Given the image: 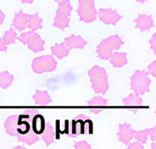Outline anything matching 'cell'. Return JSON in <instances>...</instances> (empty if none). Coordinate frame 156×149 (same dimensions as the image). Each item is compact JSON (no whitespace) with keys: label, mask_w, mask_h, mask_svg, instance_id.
Listing matches in <instances>:
<instances>
[{"label":"cell","mask_w":156,"mask_h":149,"mask_svg":"<svg viewBox=\"0 0 156 149\" xmlns=\"http://www.w3.org/2000/svg\"><path fill=\"white\" fill-rule=\"evenodd\" d=\"M88 76L92 82V88L95 94L105 95L109 89L108 73L104 67L94 65L88 71Z\"/></svg>","instance_id":"1"},{"label":"cell","mask_w":156,"mask_h":149,"mask_svg":"<svg viewBox=\"0 0 156 149\" xmlns=\"http://www.w3.org/2000/svg\"><path fill=\"white\" fill-rule=\"evenodd\" d=\"M123 44V40L118 35H113L103 39L96 48L98 58L104 61L108 60L112 54L120 49Z\"/></svg>","instance_id":"2"},{"label":"cell","mask_w":156,"mask_h":149,"mask_svg":"<svg viewBox=\"0 0 156 149\" xmlns=\"http://www.w3.org/2000/svg\"><path fill=\"white\" fill-rule=\"evenodd\" d=\"M151 84V79L148 76V73L145 70H136L130 78L131 90L140 96L150 91Z\"/></svg>","instance_id":"3"},{"label":"cell","mask_w":156,"mask_h":149,"mask_svg":"<svg viewBox=\"0 0 156 149\" xmlns=\"http://www.w3.org/2000/svg\"><path fill=\"white\" fill-rule=\"evenodd\" d=\"M73 8L70 4L69 0H66L65 2H62L58 5V8L56 9L55 17L53 19L52 25L60 30H65L69 27V17L71 14Z\"/></svg>","instance_id":"4"},{"label":"cell","mask_w":156,"mask_h":149,"mask_svg":"<svg viewBox=\"0 0 156 149\" xmlns=\"http://www.w3.org/2000/svg\"><path fill=\"white\" fill-rule=\"evenodd\" d=\"M17 39L23 45H26L27 48L31 51L37 53L44 50L45 41L41 38V36L34 31H28L22 34Z\"/></svg>","instance_id":"5"},{"label":"cell","mask_w":156,"mask_h":149,"mask_svg":"<svg viewBox=\"0 0 156 149\" xmlns=\"http://www.w3.org/2000/svg\"><path fill=\"white\" fill-rule=\"evenodd\" d=\"M32 70L34 73L41 75L53 72L57 67V62L51 55H42L36 57L32 62Z\"/></svg>","instance_id":"6"},{"label":"cell","mask_w":156,"mask_h":149,"mask_svg":"<svg viewBox=\"0 0 156 149\" xmlns=\"http://www.w3.org/2000/svg\"><path fill=\"white\" fill-rule=\"evenodd\" d=\"M78 15L80 22L91 23L97 19L94 0H79Z\"/></svg>","instance_id":"7"},{"label":"cell","mask_w":156,"mask_h":149,"mask_svg":"<svg viewBox=\"0 0 156 149\" xmlns=\"http://www.w3.org/2000/svg\"><path fill=\"white\" fill-rule=\"evenodd\" d=\"M89 120L90 118L85 117L84 115H79L78 117H76L72 120V122H70V127L71 128H70V130L67 132L68 137L75 138L84 132H87L85 127H89V128L94 127V124H90L89 126H87L86 123Z\"/></svg>","instance_id":"8"},{"label":"cell","mask_w":156,"mask_h":149,"mask_svg":"<svg viewBox=\"0 0 156 149\" xmlns=\"http://www.w3.org/2000/svg\"><path fill=\"white\" fill-rule=\"evenodd\" d=\"M97 16L102 22L108 25H115L122 19V16L119 14L117 10L110 8H100L97 11Z\"/></svg>","instance_id":"9"},{"label":"cell","mask_w":156,"mask_h":149,"mask_svg":"<svg viewBox=\"0 0 156 149\" xmlns=\"http://www.w3.org/2000/svg\"><path fill=\"white\" fill-rule=\"evenodd\" d=\"M134 132L135 130L132 129L130 124L126 122L123 124H119V131L117 133L118 141L127 145L134 139Z\"/></svg>","instance_id":"10"},{"label":"cell","mask_w":156,"mask_h":149,"mask_svg":"<svg viewBox=\"0 0 156 149\" xmlns=\"http://www.w3.org/2000/svg\"><path fill=\"white\" fill-rule=\"evenodd\" d=\"M136 25L135 27L136 29L140 30L141 32L149 31L152 27H154V21L152 19V16L146 15V14H140L134 20Z\"/></svg>","instance_id":"11"},{"label":"cell","mask_w":156,"mask_h":149,"mask_svg":"<svg viewBox=\"0 0 156 149\" xmlns=\"http://www.w3.org/2000/svg\"><path fill=\"white\" fill-rule=\"evenodd\" d=\"M64 44L69 49H82L88 44V42L84 38H82L80 36H76L73 34V35H70L68 37L65 38Z\"/></svg>","instance_id":"12"},{"label":"cell","mask_w":156,"mask_h":149,"mask_svg":"<svg viewBox=\"0 0 156 149\" xmlns=\"http://www.w3.org/2000/svg\"><path fill=\"white\" fill-rule=\"evenodd\" d=\"M27 23H28V14L24 13L23 10H20L19 12L15 13V16H14L11 26L18 31H23L27 28Z\"/></svg>","instance_id":"13"},{"label":"cell","mask_w":156,"mask_h":149,"mask_svg":"<svg viewBox=\"0 0 156 149\" xmlns=\"http://www.w3.org/2000/svg\"><path fill=\"white\" fill-rule=\"evenodd\" d=\"M87 104L91 107V111L94 114H99L102 112L103 108L108 104V100L100 96H95L88 101Z\"/></svg>","instance_id":"14"},{"label":"cell","mask_w":156,"mask_h":149,"mask_svg":"<svg viewBox=\"0 0 156 149\" xmlns=\"http://www.w3.org/2000/svg\"><path fill=\"white\" fill-rule=\"evenodd\" d=\"M17 119H18V115H11L6 119L5 123H4V128H5L6 133L11 137H16L18 135L17 130H16Z\"/></svg>","instance_id":"15"},{"label":"cell","mask_w":156,"mask_h":149,"mask_svg":"<svg viewBox=\"0 0 156 149\" xmlns=\"http://www.w3.org/2000/svg\"><path fill=\"white\" fill-rule=\"evenodd\" d=\"M35 103L37 105H39V106H45V105H48L49 103H51L52 102L50 94L48 91L46 90H37L35 94L32 96Z\"/></svg>","instance_id":"16"},{"label":"cell","mask_w":156,"mask_h":149,"mask_svg":"<svg viewBox=\"0 0 156 149\" xmlns=\"http://www.w3.org/2000/svg\"><path fill=\"white\" fill-rule=\"evenodd\" d=\"M108 60L111 65L116 68H121L128 63L126 52H114Z\"/></svg>","instance_id":"17"},{"label":"cell","mask_w":156,"mask_h":149,"mask_svg":"<svg viewBox=\"0 0 156 149\" xmlns=\"http://www.w3.org/2000/svg\"><path fill=\"white\" fill-rule=\"evenodd\" d=\"M42 22L43 19L40 18L38 15V12L37 11L34 14H28V23H27V28L30 31H37L41 30L43 28L42 26Z\"/></svg>","instance_id":"18"},{"label":"cell","mask_w":156,"mask_h":149,"mask_svg":"<svg viewBox=\"0 0 156 149\" xmlns=\"http://www.w3.org/2000/svg\"><path fill=\"white\" fill-rule=\"evenodd\" d=\"M46 120L42 115H35L32 119V125H31V130L34 131L36 134H41L43 132L45 127H46Z\"/></svg>","instance_id":"19"},{"label":"cell","mask_w":156,"mask_h":149,"mask_svg":"<svg viewBox=\"0 0 156 149\" xmlns=\"http://www.w3.org/2000/svg\"><path fill=\"white\" fill-rule=\"evenodd\" d=\"M51 51L53 56L59 60H63L69 55L70 49L64 43H57L51 48Z\"/></svg>","instance_id":"20"},{"label":"cell","mask_w":156,"mask_h":149,"mask_svg":"<svg viewBox=\"0 0 156 149\" xmlns=\"http://www.w3.org/2000/svg\"><path fill=\"white\" fill-rule=\"evenodd\" d=\"M28 118L29 116H25V115H19L18 119H17V133L19 134H25L28 131L31 130V126L28 122Z\"/></svg>","instance_id":"21"},{"label":"cell","mask_w":156,"mask_h":149,"mask_svg":"<svg viewBox=\"0 0 156 149\" xmlns=\"http://www.w3.org/2000/svg\"><path fill=\"white\" fill-rule=\"evenodd\" d=\"M16 137H17L18 142L23 143V144H25L29 145V146L32 145V144H36L37 142L39 141V137L37 136V134H36L32 130L28 131L25 134H19V135H17Z\"/></svg>","instance_id":"22"},{"label":"cell","mask_w":156,"mask_h":149,"mask_svg":"<svg viewBox=\"0 0 156 149\" xmlns=\"http://www.w3.org/2000/svg\"><path fill=\"white\" fill-rule=\"evenodd\" d=\"M122 103L126 106L139 107L143 104V99L136 93H130L128 96L122 99Z\"/></svg>","instance_id":"23"},{"label":"cell","mask_w":156,"mask_h":149,"mask_svg":"<svg viewBox=\"0 0 156 149\" xmlns=\"http://www.w3.org/2000/svg\"><path fill=\"white\" fill-rule=\"evenodd\" d=\"M54 130L51 123H46V127L41 133V139L46 144L47 146L51 145L54 142Z\"/></svg>","instance_id":"24"},{"label":"cell","mask_w":156,"mask_h":149,"mask_svg":"<svg viewBox=\"0 0 156 149\" xmlns=\"http://www.w3.org/2000/svg\"><path fill=\"white\" fill-rule=\"evenodd\" d=\"M14 81V76L9 71L0 72V89L6 90L11 86Z\"/></svg>","instance_id":"25"},{"label":"cell","mask_w":156,"mask_h":149,"mask_svg":"<svg viewBox=\"0 0 156 149\" xmlns=\"http://www.w3.org/2000/svg\"><path fill=\"white\" fill-rule=\"evenodd\" d=\"M17 33L16 31L14 30V28L11 26L10 28L6 31L3 35V37L2 39L4 40V42L9 46V45H12L16 42V40H17Z\"/></svg>","instance_id":"26"},{"label":"cell","mask_w":156,"mask_h":149,"mask_svg":"<svg viewBox=\"0 0 156 149\" xmlns=\"http://www.w3.org/2000/svg\"><path fill=\"white\" fill-rule=\"evenodd\" d=\"M134 139L140 144H146L149 139V129L143 130H135L134 132Z\"/></svg>","instance_id":"27"},{"label":"cell","mask_w":156,"mask_h":149,"mask_svg":"<svg viewBox=\"0 0 156 149\" xmlns=\"http://www.w3.org/2000/svg\"><path fill=\"white\" fill-rule=\"evenodd\" d=\"M74 148H76V149H91L92 146H91V144L87 141L82 140V141L77 142L74 144Z\"/></svg>","instance_id":"28"},{"label":"cell","mask_w":156,"mask_h":149,"mask_svg":"<svg viewBox=\"0 0 156 149\" xmlns=\"http://www.w3.org/2000/svg\"><path fill=\"white\" fill-rule=\"evenodd\" d=\"M148 74L151 75L153 77H156V61H153L149 66H148Z\"/></svg>","instance_id":"29"},{"label":"cell","mask_w":156,"mask_h":149,"mask_svg":"<svg viewBox=\"0 0 156 149\" xmlns=\"http://www.w3.org/2000/svg\"><path fill=\"white\" fill-rule=\"evenodd\" d=\"M150 45H151V49H152L153 53L156 55V33H154L153 36H151V38L150 39Z\"/></svg>","instance_id":"30"},{"label":"cell","mask_w":156,"mask_h":149,"mask_svg":"<svg viewBox=\"0 0 156 149\" xmlns=\"http://www.w3.org/2000/svg\"><path fill=\"white\" fill-rule=\"evenodd\" d=\"M149 137L151 142L156 141V126H153L152 128L149 129Z\"/></svg>","instance_id":"31"},{"label":"cell","mask_w":156,"mask_h":149,"mask_svg":"<svg viewBox=\"0 0 156 149\" xmlns=\"http://www.w3.org/2000/svg\"><path fill=\"white\" fill-rule=\"evenodd\" d=\"M127 145H128V148H129V149H143V148H144V145H143L142 144L138 143L137 141H136V142H134V143H132V144L129 143Z\"/></svg>","instance_id":"32"},{"label":"cell","mask_w":156,"mask_h":149,"mask_svg":"<svg viewBox=\"0 0 156 149\" xmlns=\"http://www.w3.org/2000/svg\"><path fill=\"white\" fill-rule=\"evenodd\" d=\"M0 51L7 52L8 51V45L4 42V40L0 37Z\"/></svg>","instance_id":"33"},{"label":"cell","mask_w":156,"mask_h":149,"mask_svg":"<svg viewBox=\"0 0 156 149\" xmlns=\"http://www.w3.org/2000/svg\"><path fill=\"white\" fill-rule=\"evenodd\" d=\"M5 17H6V15H5V13L0 9V25H1L3 22H4V21H5Z\"/></svg>","instance_id":"34"},{"label":"cell","mask_w":156,"mask_h":149,"mask_svg":"<svg viewBox=\"0 0 156 149\" xmlns=\"http://www.w3.org/2000/svg\"><path fill=\"white\" fill-rule=\"evenodd\" d=\"M20 1L23 4H33L36 0H20Z\"/></svg>","instance_id":"35"},{"label":"cell","mask_w":156,"mask_h":149,"mask_svg":"<svg viewBox=\"0 0 156 149\" xmlns=\"http://www.w3.org/2000/svg\"><path fill=\"white\" fill-rule=\"evenodd\" d=\"M54 1H55L56 3L60 4V3H62V2H65V1H66V0H54Z\"/></svg>","instance_id":"36"},{"label":"cell","mask_w":156,"mask_h":149,"mask_svg":"<svg viewBox=\"0 0 156 149\" xmlns=\"http://www.w3.org/2000/svg\"><path fill=\"white\" fill-rule=\"evenodd\" d=\"M135 1L139 2V3H145L146 1H148V0H135Z\"/></svg>","instance_id":"37"},{"label":"cell","mask_w":156,"mask_h":149,"mask_svg":"<svg viewBox=\"0 0 156 149\" xmlns=\"http://www.w3.org/2000/svg\"><path fill=\"white\" fill-rule=\"evenodd\" d=\"M151 148H152V149H155V148H156V144H155V142H152V143H151Z\"/></svg>","instance_id":"38"},{"label":"cell","mask_w":156,"mask_h":149,"mask_svg":"<svg viewBox=\"0 0 156 149\" xmlns=\"http://www.w3.org/2000/svg\"><path fill=\"white\" fill-rule=\"evenodd\" d=\"M24 149V147L23 146H20V145H18V146H15V147H14V149Z\"/></svg>","instance_id":"39"}]
</instances>
